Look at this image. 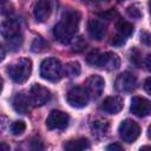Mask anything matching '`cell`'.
<instances>
[{
  "label": "cell",
  "mask_w": 151,
  "mask_h": 151,
  "mask_svg": "<svg viewBox=\"0 0 151 151\" xmlns=\"http://www.w3.org/2000/svg\"><path fill=\"white\" fill-rule=\"evenodd\" d=\"M80 22V13L74 9L66 11L60 21L54 26L53 34L58 41L61 44H68L74 38Z\"/></svg>",
  "instance_id": "cell-1"
},
{
  "label": "cell",
  "mask_w": 151,
  "mask_h": 151,
  "mask_svg": "<svg viewBox=\"0 0 151 151\" xmlns=\"http://www.w3.org/2000/svg\"><path fill=\"white\" fill-rule=\"evenodd\" d=\"M32 72V61L28 58H22L18 60L17 63L12 64L7 68V73L11 77V79L18 84L25 83Z\"/></svg>",
  "instance_id": "cell-2"
},
{
  "label": "cell",
  "mask_w": 151,
  "mask_h": 151,
  "mask_svg": "<svg viewBox=\"0 0 151 151\" xmlns=\"http://www.w3.org/2000/svg\"><path fill=\"white\" fill-rule=\"evenodd\" d=\"M40 76L48 81H58L63 76V66L55 58L44 59L40 65Z\"/></svg>",
  "instance_id": "cell-3"
},
{
  "label": "cell",
  "mask_w": 151,
  "mask_h": 151,
  "mask_svg": "<svg viewBox=\"0 0 151 151\" xmlns=\"http://www.w3.org/2000/svg\"><path fill=\"white\" fill-rule=\"evenodd\" d=\"M120 138L126 143H133L140 134L139 125L132 119H125L120 123L118 129Z\"/></svg>",
  "instance_id": "cell-4"
},
{
  "label": "cell",
  "mask_w": 151,
  "mask_h": 151,
  "mask_svg": "<svg viewBox=\"0 0 151 151\" xmlns=\"http://www.w3.org/2000/svg\"><path fill=\"white\" fill-rule=\"evenodd\" d=\"M104 87H105L104 79L100 76H98V74H92V76H90L86 79L84 90L86 91L88 98L97 99V98H99L103 94Z\"/></svg>",
  "instance_id": "cell-5"
},
{
  "label": "cell",
  "mask_w": 151,
  "mask_h": 151,
  "mask_svg": "<svg viewBox=\"0 0 151 151\" xmlns=\"http://www.w3.org/2000/svg\"><path fill=\"white\" fill-rule=\"evenodd\" d=\"M66 99H67V103L76 109H83L88 103V96L84 90V87H80V86L72 87L67 92Z\"/></svg>",
  "instance_id": "cell-6"
},
{
  "label": "cell",
  "mask_w": 151,
  "mask_h": 151,
  "mask_svg": "<svg viewBox=\"0 0 151 151\" xmlns=\"http://www.w3.org/2000/svg\"><path fill=\"white\" fill-rule=\"evenodd\" d=\"M68 122H70V117L66 112L53 110L50 112L46 119V127L48 130H63L67 127Z\"/></svg>",
  "instance_id": "cell-7"
},
{
  "label": "cell",
  "mask_w": 151,
  "mask_h": 151,
  "mask_svg": "<svg viewBox=\"0 0 151 151\" xmlns=\"http://www.w3.org/2000/svg\"><path fill=\"white\" fill-rule=\"evenodd\" d=\"M29 98H31V101L33 105L41 106L51 99V91L40 84H34L31 87Z\"/></svg>",
  "instance_id": "cell-8"
},
{
  "label": "cell",
  "mask_w": 151,
  "mask_h": 151,
  "mask_svg": "<svg viewBox=\"0 0 151 151\" xmlns=\"http://www.w3.org/2000/svg\"><path fill=\"white\" fill-rule=\"evenodd\" d=\"M120 66V59L119 57L113 52H105L100 53L98 58V63L96 67H100L106 71H114L119 68Z\"/></svg>",
  "instance_id": "cell-9"
},
{
  "label": "cell",
  "mask_w": 151,
  "mask_h": 151,
  "mask_svg": "<svg viewBox=\"0 0 151 151\" xmlns=\"http://www.w3.org/2000/svg\"><path fill=\"white\" fill-rule=\"evenodd\" d=\"M114 86L119 92H131L137 86V78L130 72H124L117 77Z\"/></svg>",
  "instance_id": "cell-10"
},
{
  "label": "cell",
  "mask_w": 151,
  "mask_h": 151,
  "mask_svg": "<svg viewBox=\"0 0 151 151\" xmlns=\"http://www.w3.org/2000/svg\"><path fill=\"white\" fill-rule=\"evenodd\" d=\"M130 111L137 116V117H146L150 114L151 111V104L146 98L143 97H133L131 99V106Z\"/></svg>",
  "instance_id": "cell-11"
},
{
  "label": "cell",
  "mask_w": 151,
  "mask_h": 151,
  "mask_svg": "<svg viewBox=\"0 0 151 151\" xmlns=\"http://www.w3.org/2000/svg\"><path fill=\"white\" fill-rule=\"evenodd\" d=\"M124 104H123V98L118 97V96H112V97H107L106 99H104V101L101 103V111H104L105 113L109 114H116L118 112L122 111Z\"/></svg>",
  "instance_id": "cell-12"
},
{
  "label": "cell",
  "mask_w": 151,
  "mask_h": 151,
  "mask_svg": "<svg viewBox=\"0 0 151 151\" xmlns=\"http://www.w3.org/2000/svg\"><path fill=\"white\" fill-rule=\"evenodd\" d=\"M31 98L29 96H27L26 93L24 92H20V93H17L13 98V109L18 112V113H21V114H26L29 112L31 110Z\"/></svg>",
  "instance_id": "cell-13"
},
{
  "label": "cell",
  "mask_w": 151,
  "mask_h": 151,
  "mask_svg": "<svg viewBox=\"0 0 151 151\" xmlns=\"http://www.w3.org/2000/svg\"><path fill=\"white\" fill-rule=\"evenodd\" d=\"M20 25L15 19H6L0 24V34L5 39H12L19 34Z\"/></svg>",
  "instance_id": "cell-14"
},
{
  "label": "cell",
  "mask_w": 151,
  "mask_h": 151,
  "mask_svg": "<svg viewBox=\"0 0 151 151\" xmlns=\"http://www.w3.org/2000/svg\"><path fill=\"white\" fill-rule=\"evenodd\" d=\"M52 12V4L48 0H40L34 6V17L37 21L44 22L46 21Z\"/></svg>",
  "instance_id": "cell-15"
},
{
  "label": "cell",
  "mask_w": 151,
  "mask_h": 151,
  "mask_svg": "<svg viewBox=\"0 0 151 151\" xmlns=\"http://www.w3.org/2000/svg\"><path fill=\"white\" fill-rule=\"evenodd\" d=\"M87 32L90 34V37L94 40H101L104 37H105V32H106V28H105V25L104 22H101L100 20L98 19H91L87 24Z\"/></svg>",
  "instance_id": "cell-16"
},
{
  "label": "cell",
  "mask_w": 151,
  "mask_h": 151,
  "mask_svg": "<svg viewBox=\"0 0 151 151\" xmlns=\"http://www.w3.org/2000/svg\"><path fill=\"white\" fill-rule=\"evenodd\" d=\"M88 147H90V142L86 138L71 139L64 144V151H85Z\"/></svg>",
  "instance_id": "cell-17"
},
{
  "label": "cell",
  "mask_w": 151,
  "mask_h": 151,
  "mask_svg": "<svg viewBox=\"0 0 151 151\" xmlns=\"http://www.w3.org/2000/svg\"><path fill=\"white\" fill-rule=\"evenodd\" d=\"M116 27H117V29H118V32H119V35H122V37H124V38L131 35L132 32H133V26H132V24H130L129 21H125V20H119V21L117 22Z\"/></svg>",
  "instance_id": "cell-18"
},
{
  "label": "cell",
  "mask_w": 151,
  "mask_h": 151,
  "mask_svg": "<svg viewBox=\"0 0 151 151\" xmlns=\"http://www.w3.org/2000/svg\"><path fill=\"white\" fill-rule=\"evenodd\" d=\"M80 64L78 61H71L65 66V74L68 77H77L80 73Z\"/></svg>",
  "instance_id": "cell-19"
},
{
  "label": "cell",
  "mask_w": 151,
  "mask_h": 151,
  "mask_svg": "<svg viewBox=\"0 0 151 151\" xmlns=\"http://www.w3.org/2000/svg\"><path fill=\"white\" fill-rule=\"evenodd\" d=\"M86 47V41L84 40L83 37H77V38H73L71 40V50L76 53H79V52H83Z\"/></svg>",
  "instance_id": "cell-20"
},
{
  "label": "cell",
  "mask_w": 151,
  "mask_h": 151,
  "mask_svg": "<svg viewBox=\"0 0 151 151\" xmlns=\"http://www.w3.org/2000/svg\"><path fill=\"white\" fill-rule=\"evenodd\" d=\"M46 47H47V42L41 37H35L33 42H32V45H31V50L33 52H35V53L44 51Z\"/></svg>",
  "instance_id": "cell-21"
},
{
  "label": "cell",
  "mask_w": 151,
  "mask_h": 151,
  "mask_svg": "<svg viewBox=\"0 0 151 151\" xmlns=\"http://www.w3.org/2000/svg\"><path fill=\"white\" fill-rule=\"evenodd\" d=\"M109 129V125L106 122H93V125H92V130H93V134H99L100 136H104L106 133Z\"/></svg>",
  "instance_id": "cell-22"
},
{
  "label": "cell",
  "mask_w": 151,
  "mask_h": 151,
  "mask_svg": "<svg viewBox=\"0 0 151 151\" xmlns=\"http://www.w3.org/2000/svg\"><path fill=\"white\" fill-rule=\"evenodd\" d=\"M31 151H45V144L39 137H33L29 142Z\"/></svg>",
  "instance_id": "cell-23"
},
{
  "label": "cell",
  "mask_w": 151,
  "mask_h": 151,
  "mask_svg": "<svg viewBox=\"0 0 151 151\" xmlns=\"http://www.w3.org/2000/svg\"><path fill=\"white\" fill-rule=\"evenodd\" d=\"M25 130H26V124H25L22 120H17V122L12 123V125H11V131H12V133L15 134V136L21 134Z\"/></svg>",
  "instance_id": "cell-24"
},
{
  "label": "cell",
  "mask_w": 151,
  "mask_h": 151,
  "mask_svg": "<svg viewBox=\"0 0 151 151\" xmlns=\"http://www.w3.org/2000/svg\"><path fill=\"white\" fill-rule=\"evenodd\" d=\"M130 61L136 67H140V65H142V54L137 48L131 50V52H130Z\"/></svg>",
  "instance_id": "cell-25"
},
{
  "label": "cell",
  "mask_w": 151,
  "mask_h": 151,
  "mask_svg": "<svg viewBox=\"0 0 151 151\" xmlns=\"http://www.w3.org/2000/svg\"><path fill=\"white\" fill-rule=\"evenodd\" d=\"M21 42H22V38H21V35H19V34H18L17 37L12 38V39H8V46H9V48L13 50V51L19 50L20 46H21Z\"/></svg>",
  "instance_id": "cell-26"
},
{
  "label": "cell",
  "mask_w": 151,
  "mask_h": 151,
  "mask_svg": "<svg viewBox=\"0 0 151 151\" xmlns=\"http://www.w3.org/2000/svg\"><path fill=\"white\" fill-rule=\"evenodd\" d=\"M126 11H127V14H129L130 17L134 18V19H139V18L142 17V13H140L139 8H138L137 6H134V5H132V6H129Z\"/></svg>",
  "instance_id": "cell-27"
},
{
  "label": "cell",
  "mask_w": 151,
  "mask_h": 151,
  "mask_svg": "<svg viewBox=\"0 0 151 151\" xmlns=\"http://www.w3.org/2000/svg\"><path fill=\"white\" fill-rule=\"evenodd\" d=\"M111 44L113 46H122L123 44H125V38L118 34V35H116V37H113L111 39Z\"/></svg>",
  "instance_id": "cell-28"
},
{
  "label": "cell",
  "mask_w": 151,
  "mask_h": 151,
  "mask_svg": "<svg viewBox=\"0 0 151 151\" xmlns=\"http://www.w3.org/2000/svg\"><path fill=\"white\" fill-rule=\"evenodd\" d=\"M106 151H124V149L118 143H112L106 146Z\"/></svg>",
  "instance_id": "cell-29"
},
{
  "label": "cell",
  "mask_w": 151,
  "mask_h": 151,
  "mask_svg": "<svg viewBox=\"0 0 151 151\" xmlns=\"http://www.w3.org/2000/svg\"><path fill=\"white\" fill-rule=\"evenodd\" d=\"M140 41L143 44H145L146 46H149L150 45V33L149 32H143L140 34Z\"/></svg>",
  "instance_id": "cell-30"
},
{
  "label": "cell",
  "mask_w": 151,
  "mask_h": 151,
  "mask_svg": "<svg viewBox=\"0 0 151 151\" xmlns=\"http://www.w3.org/2000/svg\"><path fill=\"white\" fill-rule=\"evenodd\" d=\"M150 84H151V78L149 77V78H146V80H145V83H144V88H145V91H146V93H151V88H150Z\"/></svg>",
  "instance_id": "cell-31"
},
{
  "label": "cell",
  "mask_w": 151,
  "mask_h": 151,
  "mask_svg": "<svg viewBox=\"0 0 151 151\" xmlns=\"http://www.w3.org/2000/svg\"><path fill=\"white\" fill-rule=\"evenodd\" d=\"M0 151H9V145L0 142Z\"/></svg>",
  "instance_id": "cell-32"
},
{
  "label": "cell",
  "mask_w": 151,
  "mask_h": 151,
  "mask_svg": "<svg viewBox=\"0 0 151 151\" xmlns=\"http://www.w3.org/2000/svg\"><path fill=\"white\" fill-rule=\"evenodd\" d=\"M5 54H6V52H5V48H4V46L0 44V63L5 59Z\"/></svg>",
  "instance_id": "cell-33"
},
{
  "label": "cell",
  "mask_w": 151,
  "mask_h": 151,
  "mask_svg": "<svg viewBox=\"0 0 151 151\" xmlns=\"http://www.w3.org/2000/svg\"><path fill=\"white\" fill-rule=\"evenodd\" d=\"M150 60H151V55L149 54V55L146 57V61H145V63H146V68H147L149 71L151 70V63H150Z\"/></svg>",
  "instance_id": "cell-34"
},
{
  "label": "cell",
  "mask_w": 151,
  "mask_h": 151,
  "mask_svg": "<svg viewBox=\"0 0 151 151\" xmlns=\"http://www.w3.org/2000/svg\"><path fill=\"white\" fill-rule=\"evenodd\" d=\"M139 151H151V149H150L149 145H145V146H142V147L139 149Z\"/></svg>",
  "instance_id": "cell-35"
},
{
  "label": "cell",
  "mask_w": 151,
  "mask_h": 151,
  "mask_svg": "<svg viewBox=\"0 0 151 151\" xmlns=\"http://www.w3.org/2000/svg\"><path fill=\"white\" fill-rule=\"evenodd\" d=\"M1 91H2V78L0 77V93H1Z\"/></svg>",
  "instance_id": "cell-36"
}]
</instances>
